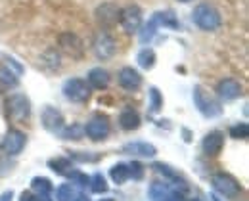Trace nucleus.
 I'll use <instances>...</instances> for the list:
<instances>
[{
	"mask_svg": "<svg viewBox=\"0 0 249 201\" xmlns=\"http://www.w3.org/2000/svg\"><path fill=\"white\" fill-rule=\"evenodd\" d=\"M192 21L203 31H217L222 25V17L211 4H199L192 12Z\"/></svg>",
	"mask_w": 249,
	"mask_h": 201,
	"instance_id": "f257e3e1",
	"label": "nucleus"
},
{
	"mask_svg": "<svg viewBox=\"0 0 249 201\" xmlns=\"http://www.w3.org/2000/svg\"><path fill=\"white\" fill-rule=\"evenodd\" d=\"M194 103L197 107V111L203 115V117H218L222 113V107H220V101L211 96L203 86H194Z\"/></svg>",
	"mask_w": 249,
	"mask_h": 201,
	"instance_id": "f03ea898",
	"label": "nucleus"
},
{
	"mask_svg": "<svg viewBox=\"0 0 249 201\" xmlns=\"http://www.w3.org/2000/svg\"><path fill=\"white\" fill-rule=\"evenodd\" d=\"M6 111L8 117L14 121H25L31 115V101L25 94H12L6 100Z\"/></svg>",
	"mask_w": 249,
	"mask_h": 201,
	"instance_id": "7ed1b4c3",
	"label": "nucleus"
},
{
	"mask_svg": "<svg viewBox=\"0 0 249 201\" xmlns=\"http://www.w3.org/2000/svg\"><path fill=\"white\" fill-rule=\"evenodd\" d=\"M211 184H213V190L217 192L218 196H224V198H238L242 194V186L238 184V180L230 174H224V172H218L211 178Z\"/></svg>",
	"mask_w": 249,
	"mask_h": 201,
	"instance_id": "20e7f679",
	"label": "nucleus"
},
{
	"mask_svg": "<svg viewBox=\"0 0 249 201\" xmlns=\"http://www.w3.org/2000/svg\"><path fill=\"white\" fill-rule=\"evenodd\" d=\"M63 96L73 103H85L90 98V90L83 79H67L63 83Z\"/></svg>",
	"mask_w": 249,
	"mask_h": 201,
	"instance_id": "39448f33",
	"label": "nucleus"
},
{
	"mask_svg": "<svg viewBox=\"0 0 249 201\" xmlns=\"http://www.w3.org/2000/svg\"><path fill=\"white\" fill-rule=\"evenodd\" d=\"M92 50L98 60H107V58H111V56L115 54L117 42H115V38L109 33L100 31V33H96V36H94Z\"/></svg>",
	"mask_w": 249,
	"mask_h": 201,
	"instance_id": "423d86ee",
	"label": "nucleus"
},
{
	"mask_svg": "<svg viewBox=\"0 0 249 201\" xmlns=\"http://www.w3.org/2000/svg\"><path fill=\"white\" fill-rule=\"evenodd\" d=\"M119 23L128 34L138 33L140 25H142V10L138 6H126L119 12Z\"/></svg>",
	"mask_w": 249,
	"mask_h": 201,
	"instance_id": "0eeeda50",
	"label": "nucleus"
},
{
	"mask_svg": "<svg viewBox=\"0 0 249 201\" xmlns=\"http://www.w3.org/2000/svg\"><path fill=\"white\" fill-rule=\"evenodd\" d=\"M25 142H27V136H25V134L21 133V131L12 129V131H8L6 136L2 138L0 148H2V151H4L6 155H18V153H21V150L25 148Z\"/></svg>",
	"mask_w": 249,
	"mask_h": 201,
	"instance_id": "6e6552de",
	"label": "nucleus"
},
{
	"mask_svg": "<svg viewBox=\"0 0 249 201\" xmlns=\"http://www.w3.org/2000/svg\"><path fill=\"white\" fill-rule=\"evenodd\" d=\"M85 129V134L90 138V140H106L107 134H109V119L106 115H94L92 119L87 123Z\"/></svg>",
	"mask_w": 249,
	"mask_h": 201,
	"instance_id": "1a4fd4ad",
	"label": "nucleus"
},
{
	"mask_svg": "<svg viewBox=\"0 0 249 201\" xmlns=\"http://www.w3.org/2000/svg\"><path fill=\"white\" fill-rule=\"evenodd\" d=\"M150 198L154 201H184V196L167 182H154L150 186Z\"/></svg>",
	"mask_w": 249,
	"mask_h": 201,
	"instance_id": "9d476101",
	"label": "nucleus"
},
{
	"mask_svg": "<svg viewBox=\"0 0 249 201\" xmlns=\"http://www.w3.org/2000/svg\"><path fill=\"white\" fill-rule=\"evenodd\" d=\"M119 12L121 8L113 2H104L102 6L96 8V21L102 27H113L119 21Z\"/></svg>",
	"mask_w": 249,
	"mask_h": 201,
	"instance_id": "9b49d317",
	"label": "nucleus"
},
{
	"mask_svg": "<svg viewBox=\"0 0 249 201\" xmlns=\"http://www.w3.org/2000/svg\"><path fill=\"white\" fill-rule=\"evenodd\" d=\"M40 121H42V127L52 134H60L63 131V127H65L63 115L56 109V107H50V105H46V107L42 109Z\"/></svg>",
	"mask_w": 249,
	"mask_h": 201,
	"instance_id": "f8f14e48",
	"label": "nucleus"
},
{
	"mask_svg": "<svg viewBox=\"0 0 249 201\" xmlns=\"http://www.w3.org/2000/svg\"><path fill=\"white\" fill-rule=\"evenodd\" d=\"M224 148V134L220 131H213V133L205 134L203 142H201V151L207 155V157H215L222 151Z\"/></svg>",
	"mask_w": 249,
	"mask_h": 201,
	"instance_id": "ddd939ff",
	"label": "nucleus"
},
{
	"mask_svg": "<svg viewBox=\"0 0 249 201\" xmlns=\"http://www.w3.org/2000/svg\"><path fill=\"white\" fill-rule=\"evenodd\" d=\"M242 92H244V88H242V84L236 79H224V81H220L217 84V94L226 101L240 98Z\"/></svg>",
	"mask_w": 249,
	"mask_h": 201,
	"instance_id": "4468645a",
	"label": "nucleus"
},
{
	"mask_svg": "<svg viewBox=\"0 0 249 201\" xmlns=\"http://www.w3.org/2000/svg\"><path fill=\"white\" fill-rule=\"evenodd\" d=\"M60 46L63 52H67L71 58H81L83 56V42L75 33H63L60 34Z\"/></svg>",
	"mask_w": 249,
	"mask_h": 201,
	"instance_id": "2eb2a0df",
	"label": "nucleus"
},
{
	"mask_svg": "<svg viewBox=\"0 0 249 201\" xmlns=\"http://www.w3.org/2000/svg\"><path fill=\"white\" fill-rule=\"evenodd\" d=\"M123 153L136 155V157H156L157 148L148 142H128L123 146Z\"/></svg>",
	"mask_w": 249,
	"mask_h": 201,
	"instance_id": "dca6fc26",
	"label": "nucleus"
},
{
	"mask_svg": "<svg viewBox=\"0 0 249 201\" xmlns=\"http://www.w3.org/2000/svg\"><path fill=\"white\" fill-rule=\"evenodd\" d=\"M119 84L124 90H136L142 84V75L132 67H123L119 71Z\"/></svg>",
	"mask_w": 249,
	"mask_h": 201,
	"instance_id": "f3484780",
	"label": "nucleus"
},
{
	"mask_svg": "<svg viewBox=\"0 0 249 201\" xmlns=\"http://www.w3.org/2000/svg\"><path fill=\"white\" fill-rule=\"evenodd\" d=\"M89 83L96 90H106L109 86V73L102 67H94L89 71Z\"/></svg>",
	"mask_w": 249,
	"mask_h": 201,
	"instance_id": "a211bd4d",
	"label": "nucleus"
},
{
	"mask_svg": "<svg viewBox=\"0 0 249 201\" xmlns=\"http://www.w3.org/2000/svg\"><path fill=\"white\" fill-rule=\"evenodd\" d=\"M119 125H121V129H124V131H136L140 127V115L134 109L126 107V109L121 111V115H119Z\"/></svg>",
	"mask_w": 249,
	"mask_h": 201,
	"instance_id": "6ab92c4d",
	"label": "nucleus"
},
{
	"mask_svg": "<svg viewBox=\"0 0 249 201\" xmlns=\"http://www.w3.org/2000/svg\"><path fill=\"white\" fill-rule=\"evenodd\" d=\"M154 168H156L159 174H163L167 180H171V182H175L177 184V188H178V184L186 190V180L180 176V172L178 170H175L173 167H169V165H165V163H154Z\"/></svg>",
	"mask_w": 249,
	"mask_h": 201,
	"instance_id": "aec40b11",
	"label": "nucleus"
},
{
	"mask_svg": "<svg viewBox=\"0 0 249 201\" xmlns=\"http://www.w3.org/2000/svg\"><path fill=\"white\" fill-rule=\"evenodd\" d=\"M31 190L36 194V196L50 198V196H52L54 186H52V182H50L48 178H44V176H36V178H33L31 180Z\"/></svg>",
	"mask_w": 249,
	"mask_h": 201,
	"instance_id": "412c9836",
	"label": "nucleus"
},
{
	"mask_svg": "<svg viewBox=\"0 0 249 201\" xmlns=\"http://www.w3.org/2000/svg\"><path fill=\"white\" fill-rule=\"evenodd\" d=\"M48 167L52 168L56 174H60V176H67L73 170L71 159H67V157H54V159H50L48 161Z\"/></svg>",
	"mask_w": 249,
	"mask_h": 201,
	"instance_id": "4be33fe9",
	"label": "nucleus"
},
{
	"mask_svg": "<svg viewBox=\"0 0 249 201\" xmlns=\"http://www.w3.org/2000/svg\"><path fill=\"white\" fill-rule=\"evenodd\" d=\"M18 77L10 71V67H2L0 69V90H10L18 86Z\"/></svg>",
	"mask_w": 249,
	"mask_h": 201,
	"instance_id": "5701e85b",
	"label": "nucleus"
},
{
	"mask_svg": "<svg viewBox=\"0 0 249 201\" xmlns=\"http://www.w3.org/2000/svg\"><path fill=\"white\" fill-rule=\"evenodd\" d=\"M136 62L142 69H152L156 66V52L152 48H142L136 56Z\"/></svg>",
	"mask_w": 249,
	"mask_h": 201,
	"instance_id": "b1692460",
	"label": "nucleus"
},
{
	"mask_svg": "<svg viewBox=\"0 0 249 201\" xmlns=\"http://www.w3.org/2000/svg\"><path fill=\"white\" fill-rule=\"evenodd\" d=\"M157 27H161V25H159L157 17L154 16V17H152V19H150V21H148L144 27H142V31H140V42H142V44H148V42H150V40L156 36Z\"/></svg>",
	"mask_w": 249,
	"mask_h": 201,
	"instance_id": "393cba45",
	"label": "nucleus"
},
{
	"mask_svg": "<svg viewBox=\"0 0 249 201\" xmlns=\"http://www.w3.org/2000/svg\"><path fill=\"white\" fill-rule=\"evenodd\" d=\"M109 176L115 184H124L128 180V165L126 163H117L109 168Z\"/></svg>",
	"mask_w": 249,
	"mask_h": 201,
	"instance_id": "a878e982",
	"label": "nucleus"
},
{
	"mask_svg": "<svg viewBox=\"0 0 249 201\" xmlns=\"http://www.w3.org/2000/svg\"><path fill=\"white\" fill-rule=\"evenodd\" d=\"M69 159L79 161V163H96L100 159L98 153H90V151H69Z\"/></svg>",
	"mask_w": 249,
	"mask_h": 201,
	"instance_id": "bb28decb",
	"label": "nucleus"
},
{
	"mask_svg": "<svg viewBox=\"0 0 249 201\" xmlns=\"http://www.w3.org/2000/svg\"><path fill=\"white\" fill-rule=\"evenodd\" d=\"M89 184H90V190H92L94 194H104V192H107V182H106V178H104L100 172H96L94 176H90Z\"/></svg>",
	"mask_w": 249,
	"mask_h": 201,
	"instance_id": "cd10ccee",
	"label": "nucleus"
},
{
	"mask_svg": "<svg viewBox=\"0 0 249 201\" xmlns=\"http://www.w3.org/2000/svg\"><path fill=\"white\" fill-rule=\"evenodd\" d=\"M63 136V140H81V136L85 134V129L81 127V125H73V127H69V129H65L63 127V131L60 133Z\"/></svg>",
	"mask_w": 249,
	"mask_h": 201,
	"instance_id": "c85d7f7f",
	"label": "nucleus"
},
{
	"mask_svg": "<svg viewBox=\"0 0 249 201\" xmlns=\"http://www.w3.org/2000/svg\"><path fill=\"white\" fill-rule=\"evenodd\" d=\"M161 107H163V96L159 94V90H157L156 86H152L150 88V111L157 113Z\"/></svg>",
	"mask_w": 249,
	"mask_h": 201,
	"instance_id": "c756f323",
	"label": "nucleus"
},
{
	"mask_svg": "<svg viewBox=\"0 0 249 201\" xmlns=\"http://www.w3.org/2000/svg\"><path fill=\"white\" fill-rule=\"evenodd\" d=\"M73 198H75V190L71 184H62L56 190V200L58 201H73Z\"/></svg>",
	"mask_w": 249,
	"mask_h": 201,
	"instance_id": "7c9ffc66",
	"label": "nucleus"
},
{
	"mask_svg": "<svg viewBox=\"0 0 249 201\" xmlns=\"http://www.w3.org/2000/svg\"><path fill=\"white\" fill-rule=\"evenodd\" d=\"M230 136L236 138V140H246L249 136V127L248 123H240V125H234L230 129Z\"/></svg>",
	"mask_w": 249,
	"mask_h": 201,
	"instance_id": "2f4dec72",
	"label": "nucleus"
},
{
	"mask_svg": "<svg viewBox=\"0 0 249 201\" xmlns=\"http://www.w3.org/2000/svg\"><path fill=\"white\" fill-rule=\"evenodd\" d=\"M67 176H69V178H71V182H73V184H77L79 188H85V186L89 184V180H90L87 174H83V172H79V170H71Z\"/></svg>",
	"mask_w": 249,
	"mask_h": 201,
	"instance_id": "473e14b6",
	"label": "nucleus"
},
{
	"mask_svg": "<svg viewBox=\"0 0 249 201\" xmlns=\"http://www.w3.org/2000/svg\"><path fill=\"white\" fill-rule=\"evenodd\" d=\"M142 176H144V167H142V163H138V161L128 163V178L140 180Z\"/></svg>",
	"mask_w": 249,
	"mask_h": 201,
	"instance_id": "72a5a7b5",
	"label": "nucleus"
},
{
	"mask_svg": "<svg viewBox=\"0 0 249 201\" xmlns=\"http://www.w3.org/2000/svg\"><path fill=\"white\" fill-rule=\"evenodd\" d=\"M12 200H14V192H12V190L0 194V201H12Z\"/></svg>",
	"mask_w": 249,
	"mask_h": 201,
	"instance_id": "f704fd0d",
	"label": "nucleus"
},
{
	"mask_svg": "<svg viewBox=\"0 0 249 201\" xmlns=\"http://www.w3.org/2000/svg\"><path fill=\"white\" fill-rule=\"evenodd\" d=\"M73 201H90V198H89V196H85V194H75Z\"/></svg>",
	"mask_w": 249,
	"mask_h": 201,
	"instance_id": "c9c22d12",
	"label": "nucleus"
},
{
	"mask_svg": "<svg viewBox=\"0 0 249 201\" xmlns=\"http://www.w3.org/2000/svg\"><path fill=\"white\" fill-rule=\"evenodd\" d=\"M211 198H213V201H222V200H220V198H218V196H217V194H213Z\"/></svg>",
	"mask_w": 249,
	"mask_h": 201,
	"instance_id": "e433bc0d",
	"label": "nucleus"
},
{
	"mask_svg": "<svg viewBox=\"0 0 249 201\" xmlns=\"http://www.w3.org/2000/svg\"><path fill=\"white\" fill-rule=\"evenodd\" d=\"M178 2H182V4H188V2H192V0H178Z\"/></svg>",
	"mask_w": 249,
	"mask_h": 201,
	"instance_id": "4c0bfd02",
	"label": "nucleus"
},
{
	"mask_svg": "<svg viewBox=\"0 0 249 201\" xmlns=\"http://www.w3.org/2000/svg\"><path fill=\"white\" fill-rule=\"evenodd\" d=\"M100 201H113V198H106V200H100Z\"/></svg>",
	"mask_w": 249,
	"mask_h": 201,
	"instance_id": "58836bf2",
	"label": "nucleus"
}]
</instances>
